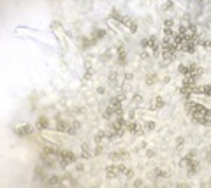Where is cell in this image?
Wrapping results in <instances>:
<instances>
[{"label":"cell","mask_w":211,"mask_h":188,"mask_svg":"<svg viewBox=\"0 0 211 188\" xmlns=\"http://www.w3.org/2000/svg\"><path fill=\"white\" fill-rule=\"evenodd\" d=\"M37 172H35V178L37 179H44L46 178V172H44V169H35Z\"/></svg>","instance_id":"obj_12"},{"label":"cell","mask_w":211,"mask_h":188,"mask_svg":"<svg viewBox=\"0 0 211 188\" xmlns=\"http://www.w3.org/2000/svg\"><path fill=\"white\" fill-rule=\"evenodd\" d=\"M164 32H166V37H173V35H174V32H173V28H166Z\"/></svg>","instance_id":"obj_18"},{"label":"cell","mask_w":211,"mask_h":188,"mask_svg":"<svg viewBox=\"0 0 211 188\" xmlns=\"http://www.w3.org/2000/svg\"><path fill=\"white\" fill-rule=\"evenodd\" d=\"M118 62H120L121 65L125 63V49H123V46H121V44L118 46Z\"/></svg>","instance_id":"obj_9"},{"label":"cell","mask_w":211,"mask_h":188,"mask_svg":"<svg viewBox=\"0 0 211 188\" xmlns=\"http://www.w3.org/2000/svg\"><path fill=\"white\" fill-rule=\"evenodd\" d=\"M81 151H83V158H90V157H92V155H90L88 146H83V150H81Z\"/></svg>","instance_id":"obj_16"},{"label":"cell","mask_w":211,"mask_h":188,"mask_svg":"<svg viewBox=\"0 0 211 188\" xmlns=\"http://www.w3.org/2000/svg\"><path fill=\"white\" fill-rule=\"evenodd\" d=\"M144 127H146L148 130H153V128H155V123H153V121H148V123H146Z\"/></svg>","instance_id":"obj_19"},{"label":"cell","mask_w":211,"mask_h":188,"mask_svg":"<svg viewBox=\"0 0 211 188\" xmlns=\"http://www.w3.org/2000/svg\"><path fill=\"white\" fill-rule=\"evenodd\" d=\"M197 171H199V162H194V160H192V162L188 164V174H190V176H194Z\"/></svg>","instance_id":"obj_8"},{"label":"cell","mask_w":211,"mask_h":188,"mask_svg":"<svg viewBox=\"0 0 211 188\" xmlns=\"http://www.w3.org/2000/svg\"><path fill=\"white\" fill-rule=\"evenodd\" d=\"M48 125H49V123H48V118H44V116H42V118H39V121H37V127H39V130H44V128H48Z\"/></svg>","instance_id":"obj_10"},{"label":"cell","mask_w":211,"mask_h":188,"mask_svg":"<svg viewBox=\"0 0 211 188\" xmlns=\"http://www.w3.org/2000/svg\"><path fill=\"white\" fill-rule=\"evenodd\" d=\"M127 130L132 132V134H141L143 132V127L139 123H127Z\"/></svg>","instance_id":"obj_6"},{"label":"cell","mask_w":211,"mask_h":188,"mask_svg":"<svg viewBox=\"0 0 211 188\" xmlns=\"http://www.w3.org/2000/svg\"><path fill=\"white\" fill-rule=\"evenodd\" d=\"M178 70H180L181 76H188V74H190V67H188V65H180Z\"/></svg>","instance_id":"obj_11"},{"label":"cell","mask_w":211,"mask_h":188,"mask_svg":"<svg viewBox=\"0 0 211 188\" xmlns=\"http://www.w3.org/2000/svg\"><path fill=\"white\" fill-rule=\"evenodd\" d=\"M202 93L211 97V84H204V86H202Z\"/></svg>","instance_id":"obj_15"},{"label":"cell","mask_w":211,"mask_h":188,"mask_svg":"<svg viewBox=\"0 0 211 188\" xmlns=\"http://www.w3.org/2000/svg\"><path fill=\"white\" fill-rule=\"evenodd\" d=\"M14 132H16V136H19V137H26V136L32 134V127H30V125H23V127L16 128Z\"/></svg>","instance_id":"obj_3"},{"label":"cell","mask_w":211,"mask_h":188,"mask_svg":"<svg viewBox=\"0 0 211 188\" xmlns=\"http://www.w3.org/2000/svg\"><path fill=\"white\" fill-rule=\"evenodd\" d=\"M123 171H125V167H114V165H111V167L106 169V176H107L109 179H113V178H116L120 172L123 174Z\"/></svg>","instance_id":"obj_2"},{"label":"cell","mask_w":211,"mask_h":188,"mask_svg":"<svg viewBox=\"0 0 211 188\" xmlns=\"http://www.w3.org/2000/svg\"><path fill=\"white\" fill-rule=\"evenodd\" d=\"M174 53H176V51H167V49H162V56H164V60H166V62H173V60H174Z\"/></svg>","instance_id":"obj_7"},{"label":"cell","mask_w":211,"mask_h":188,"mask_svg":"<svg viewBox=\"0 0 211 188\" xmlns=\"http://www.w3.org/2000/svg\"><path fill=\"white\" fill-rule=\"evenodd\" d=\"M58 160H60V165L62 167H67L69 164H72L76 160V155L70 153V151H60L58 153Z\"/></svg>","instance_id":"obj_1"},{"label":"cell","mask_w":211,"mask_h":188,"mask_svg":"<svg viewBox=\"0 0 211 188\" xmlns=\"http://www.w3.org/2000/svg\"><path fill=\"white\" fill-rule=\"evenodd\" d=\"M155 174H157V176H160V178H164V176H166V172H162V169H157V171H155Z\"/></svg>","instance_id":"obj_21"},{"label":"cell","mask_w":211,"mask_h":188,"mask_svg":"<svg viewBox=\"0 0 211 188\" xmlns=\"http://www.w3.org/2000/svg\"><path fill=\"white\" fill-rule=\"evenodd\" d=\"M134 187H143V181H141V179H136V181H134Z\"/></svg>","instance_id":"obj_23"},{"label":"cell","mask_w":211,"mask_h":188,"mask_svg":"<svg viewBox=\"0 0 211 188\" xmlns=\"http://www.w3.org/2000/svg\"><path fill=\"white\" fill-rule=\"evenodd\" d=\"M183 143H185V139H181V137H178V139H176V146H178V148H180Z\"/></svg>","instance_id":"obj_20"},{"label":"cell","mask_w":211,"mask_h":188,"mask_svg":"<svg viewBox=\"0 0 211 188\" xmlns=\"http://www.w3.org/2000/svg\"><path fill=\"white\" fill-rule=\"evenodd\" d=\"M146 155H148V158H153V157H155V151H153V150H150Z\"/></svg>","instance_id":"obj_22"},{"label":"cell","mask_w":211,"mask_h":188,"mask_svg":"<svg viewBox=\"0 0 211 188\" xmlns=\"http://www.w3.org/2000/svg\"><path fill=\"white\" fill-rule=\"evenodd\" d=\"M153 106H155L157 109H160V107L164 106V100H162V97H157V99H155V104H153Z\"/></svg>","instance_id":"obj_14"},{"label":"cell","mask_w":211,"mask_h":188,"mask_svg":"<svg viewBox=\"0 0 211 188\" xmlns=\"http://www.w3.org/2000/svg\"><path fill=\"white\" fill-rule=\"evenodd\" d=\"M157 81V74H148V77H146V83L148 84H153Z\"/></svg>","instance_id":"obj_13"},{"label":"cell","mask_w":211,"mask_h":188,"mask_svg":"<svg viewBox=\"0 0 211 188\" xmlns=\"http://www.w3.org/2000/svg\"><path fill=\"white\" fill-rule=\"evenodd\" d=\"M62 183H63V178H60V176H51V178L46 181L48 187H62Z\"/></svg>","instance_id":"obj_5"},{"label":"cell","mask_w":211,"mask_h":188,"mask_svg":"<svg viewBox=\"0 0 211 188\" xmlns=\"http://www.w3.org/2000/svg\"><path fill=\"white\" fill-rule=\"evenodd\" d=\"M127 157H129V153H127V151H121V150H120V151H113V153L109 155V158H111L113 162H120V160H123V158H127Z\"/></svg>","instance_id":"obj_4"},{"label":"cell","mask_w":211,"mask_h":188,"mask_svg":"<svg viewBox=\"0 0 211 188\" xmlns=\"http://www.w3.org/2000/svg\"><path fill=\"white\" fill-rule=\"evenodd\" d=\"M164 25H166V28H173L174 21H173V19H166V23H164Z\"/></svg>","instance_id":"obj_17"}]
</instances>
